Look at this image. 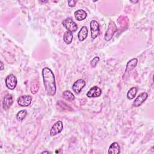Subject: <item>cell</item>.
Returning a JSON list of instances; mask_svg holds the SVG:
<instances>
[{"instance_id":"7c38bea8","label":"cell","mask_w":154,"mask_h":154,"mask_svg":"<svg viewBox=\"0 0 154 154\" xmlns=\"http://www.w3.org/2000/svg\"><path fill=\"white\" fill-rule=\"evenodd\" d=\"M137 63H138L137 58H132V59L130 60L126 64V69H125V73L130 72L133 69H134L135 67L137 65Z\"/></svg>"},{"instance_id":"ba28073f","label":"cell","mask_w":154,"mask_h":154,"mask_svg":"<svg viewBox=\"0 0 154 154\" xmlns=\"http://www.w3.org/2000/svg\"><path fill=\"white\" fill-rule=\"evenodd\" d=\"M147 96H148V94L146 92H143V93H140L137 97V98L135 99V100L134 101V102L132 103V106L134 107H138V106H140L147 99Z\"/></svg>"},{"instance_id":"ac0fdd59","label":"cell","mask_w":154,"mask_h":154,"mask_svg":"<svg viewBox=\"0 0 154 154\" xmlns=\"http://www.w3.org/2000/svg\"><path fill=\"white\" fill-rule=\"evenodd\" d=\"M137 93V87H132L128 91V93H127V97L128 99L131 100V99H133L135 96H136V94Z\"/></svg>"},{"instance_id":"5b68a950","label":"cell","mask_w":154,"mask_h":154,"mask_svg":"<svg viewBox=\"0 0 154 154\" xmlns=\"http://www.w3.org/2000/svg\"><path fill=\"white\" fill-rule=\"evenodd\" d=\"M91 30V36L93 39L96 38L99 33V25L97 22L93 20L90 23Z\"/></svg>"},{"instance_id":"30bf717a","label":"cell","mask_w":154,"mask_h":154,"mask_svg":"<svg viewBox=\"0 0 154 154\" xmlns=\"http://www.w3.org/2000/svg\"><path fill=\"white\" fill-rule=\"evenodd\" d=\"M102 94V90L101 89L97 87L94 86L91 87L87 93L86 95L88 97H99Z\"/></svg>"},{"instance_id":"8992f818","label":"cell","mask_w":154,"mask_h":154,"mask_svg":"<svg viewBox=\"0 0 154 154\" xmlns=\"http://www.w3.org/2000/svg\"><path fill=\"white\" fill-rule=\"evenodd\" d=\"M63 129V122L60 120L55 122L52 126L50 131L51 136H55L60 133Z\"/></svg>"},{"instance_id":"8fae6325","label":"cell","mask_w":154,"mask_h":154,"mask_svg":"<svg viewBox=\"0 0 154 154\" xmlns=\"http://www.w3.org/2000/svg\"><path fill=\"white\" fill-rule=\"evenodd\" d=\"M13 103L12 95L10 94H7L5 95L2 101V107L4 110H7L10 108Z\"/></svg>"},{"instance_id":"2e32d148","label":"cell","mask_w":154,"mask_h":154,"mask_svg":"<svg viewBox=\"0 0 154 154\" xmlns=\"http://www.w3.org/2000/svg\"><path fill=\"white\" fill-rule=\"evenodd\" d=\"M63 97L64 99L69 102H72L75 100V96L70 90H65L63 91Z\"/></svg>"},{"instance_id":"9a60e30c","label":"cell","mask_w":154,"mask_h":154,"mask_svg":"<svg viewBox=\"0 0 154 154\" xmlns=\"http://www.w3.org/2000/svg\"><path fill=\"white\" fill-rule=\"evenodd\" d=\"M108 153L109 154H119L120 153V146L119 144L116 142L112 143L109 147Z\"/></svg>"},{"instance_id":"3957f363","label":"cell","mask_w":154,"mask_h":154,"mask_svg":"<svg viewBox=\"0 0 154 154\" xmlns=\"http://www.w3.org/2000/svg\"><path fill=\"white\" fill-rule=\"evenodd\" d=\"M62 24L68 31L71 32H75L78 29L77 24L70 17L64 19L63 21Z\"/></svg>"},{"instance_id":"44dd1931","label":"cell","mask_w":154,"mask_h":154,"mask_svg":"<svg viewBox=\"0 0 154 154\" xmlns=\"http://www.w3.org/2000/svg\"><path fill=\"white\" fill-rule=\"evenodd\" d=\"M99 61V58L98 57H95L93 60H91V61H90V65L92 67H95L96 64H97V63Z\"/></svg>"},{"instance_id":"ffe728a7","label":"cell","mask_w":154,"mask_h":154,"mask_svg":"<svg viewBox=\"0 0 154 154\" xmlns=\"http://www.w3.org/2000/svg\"><path fill=\"white\" fill-rule=\"evenodd\" d=\"M39 89V84L38 82H35L32 84V85L31 87V91L32 94H35L37 93L38 90Z\"/></svg>"},{"instance_id":"7a4b0ae2","label":"cell","mask_w":154,"mask_h":154,"mask_svg":"<svg viewBox=\"0 0 154 154\" xmlns=\"http://www.w3.org/2000/svg\"><path fill=\"white\" fill-rule=\"evenodd\" d=\"M117 26L115 22L112 20H111L109 22L107 30L104 35V40L107 42L109 41L112 38L114 33L117 31Z\"/></svg>"},{"instance_id":"4fadbf2b","label":"cell","mask_w":154,"mask_h":154,"mask_svg":"<svg viewBox=\"0 0 154 154\" xmlns=\"http://www.w3.org/2000/svg\"><path fill=\"white\" fill-rule=\"evenodd\" d=\"M74 16L75 19L78 20V21H81L82 20L84 19H85L87 16V13L82 9H79L76 11H75L74 13Z\"/></svg>"},{"instance_id":"52a82bcc","label":"cell","mask_w":154,"mask_h":154,"mask_svg":"<svg viewBox=\"0 0 154 154\" xmlns=\"http://www.w3.org/2000/svg\"><path fill=\"white\" fill-rule=\"evenodd\" d=\"M32 101V96L30 95H23L17 99V104L20 106H28Z\"/></svg>"},{"instance_id":"d6986e66","label":"cell","mask_w":154,"mask_h":154,"mask_svg":"<svg viewBox=\"0 0 154 154\" xmlns=\"http://www.w3.org/2000/svg\"><path fill=\"white\" fill-rule=\"evenodd\" d=\"M27 114V112L25 109H22L20 111H19L16 115V119L19 121H22L26 117Z\"/></svg>"},{"instance_id":"7402d4cb","label":"cell","mask_w":154,"mask_h":154,"mask_svg":"<svg viewBox=\"0 0 154 154\" xmlns=\"http://www.w3.org/2000/svg\"><path fill=\"white\" fill-rule=\"evenodd\" d=\"M67 2H68V5L70 7H72L75 5L76 1H75L74 0H70V1H68Z\"/></svg>"},{"instance_id":"9c48e42d","label":"cell","mask_w":154,"mask_h":154,"mask_svg":"<svg viewBox=\"0 0 154 154\" xmlns=\"http://www.w3.org/2000/svg\"><path fill=\"white\" fill-rule=\"evenodd\" d=\"M85 85V81L82 79H79L73 83L72 85V90L75 93L78 94L81 92V91L82 90V89L84 88Z\"/></svg>"},{"instance_id":"5bb4252c","label":"cell","mask_w":154,"mask_h":154,"mask_svg":"<svg viewBox=\"0 0 154 154\" xmlns=\"http://www.w3.org/2000/svg\"><path fill=\"white\" fill-rule=\"evenodd\" d=\"M88 35V29L85 26H82L78 34V38L79 41H84Z\"/></svg>"},{"instance_id":"277c9868","label":"cell","mask_w":154,"mask_h":154,"mask_svg":"<svg viewBox=\"0 0 154 154\" xmlns=\"http://www.w3.org/2000/svg\"><path fill=\"white\" fill-rule=\"evenodd\" d=\"M5 82L6 87L8 89L14 90L17 85V79L14 75L10 74L6 77Z\"/></svg>"},{"instance_id":"e0dca14e","label":"cell","mask_w":154,"mask_h":154,"mask_svg":"<svg viewBox=\"0 0 154 154\" xmlns=\"http://www.w3.org/2000/svg\"><path fill=\"white\" fill-rule=\"evenodd\" d=\"M73 35L72 34V32H70V31H66L64 34V35H63V40H64V42L69 45L70 43H72V40H73Z\"/></svg>"},{"instance_id":"603a6c76","label":"cell","mask_w":154,"mask_h":154,"mask_svg":"<svg viewBox=\"0 0 154 154\" xmlns=\"http://www.w3.org/2000/svg\"><path fill=\"white\" fill-rule=\"evenodd\" d=\"M3 69H4V64H3V63L2 61H1V69H0V70H2Z\"/></svg>"},{"instance_id":"cb8c5ba5","label":"cell","mask_w":154,"mask_h":154,"mask_svg":"<svg viewBox=\"0 0 154 154\" xmlns=\"http://www.w3.org/2000/svg\"><path fill=\"white\" fill-rule=\"evenodd\" d=\"M48 153L49 152L48 151H43L42 152V153Z\"/></svg>"},{"instance_id":"6da1fadb","label":"cell","mask_w":154,"mask_h":154,"mask_svg":"<svg viewBox=\"0 0 154 154\" xmlns=\"http://www.w3.org/2000/svg\"><path fill=\"white\" fill-rule=\"evenodd\" d=\"M42 76L44 87L47 94L51 96L55 95L57 90L55 76L52 71L48 67L42 69Z\"/></svg>"}]
</instances>
